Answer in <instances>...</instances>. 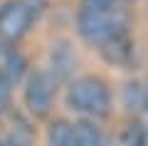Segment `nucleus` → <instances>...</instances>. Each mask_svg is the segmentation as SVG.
<instances>
[{"label": "nucleus", "mask_w": 148, "mask_h": 146, "mask_svg": "<svg viewBox=\"0 0 148 146\" xmlns=\"http://www.w3.org/2000/svg\"><path fill=\"white\" fill-rule=\"evenodd\" d=\"M77 27H79V35L89 45L101 47L111 37L126 32V17L121 12H116L114 8H109V10H89V8H82L79 17H77Z\"/></svg>", "instance_id": "nucleus-1"}, {"label": "nucleus", "mask_w": 148, "mask_h": 146, "mask_svg": "<svg viewBox=\"0 0 148 146\" xmlns=\"http://www.w3.org/2000/svg\"><path fill=\"white\" fill-rule=\"evenodd\" d=\"M67 102L72 109L82 111V114L104 116V114H109L111 97H109V89H106V84L101 79L82 77L77 82H72V87L67 92Z\"/></svg>", "instance_id": "nucleus-2"}, {"label": "nucleus", "mask_w": 148, "mask_h": 146, "mask_svg": "<svg viewBox=\"0 0 148 146\" xmlns=\"http://www.w3.org/2000/svg\"><path fill=\"white\" fill-rule=\"evenodd\" d=\"M32 17V8L22 0H10L0 8V40L8 42V45H15L22 35L27 32Z\"/></svg>", "instance_id": "nucleus-3"}, {"label": "nucleus", "mask_w": 148, "mask_h": 146, "mask_svg": "<svg viewBox=\"0 0 148 146\" xmlns=\"http://www.w3.org/2000/svg\"><path fill=\"white\" fill-rule=\"evenodd\" d=\"M54 99V79L47 72H32L25 87V104L35 116H47Z\"/></svg>", "instance_id": "nucleus-4"}, {"label": "nucleus", "mask_w": 148, "mask_h": 146, "mask_svg": "<svg viewBox=\"0 0 148 146\" xmlns=\"http://www.w3.org/2000/svg\"><path fill=\"white\" fill-rule=\"evenodd\" d=\"M101 52H104V57L109 60V62L123 64V62H128V57H131V40H128L126 32H121V35L111 37L106 45H101Z\"/></svg>", "instance_id": "nucleus-5"}, {"label": "nucleus", "mask_w": 148, "mask_h": 146, "mask_svg": "<svg viewBox=\"0 0 148 146\" xmlns=\"http://www.w3.org/2000/svg\"><path fill=\"white\" fill-rule=\"evenodd\" d=\"M49 146H79L77 144V134H74V126L67 121H54L49 126Z\"/></svg>", "instance_id": "nucleus-6"}, {"label": "nucleus", "mask_w": 148, "mask_h": 146, "mask_svg": "<svg viewBox=\"0 0 148 146\" xmlns=\"http://www.w3.org/2000/svg\"><path fill=\"white\" fill-rule=\"evenodd\" d=\"M74 134H77V144L79 146H104L99 129L91 126V124H86V121H82V124L74 126Z\"/></svg>", "instance_id": "nucleus-7"}, {"label": "nucleus", "mask_w": 148, "mask_h": 146, "mask_svg": "<svg viewBox=\"0 0 148 146\" xmlns=\"http://www.w3.org/2000/svg\"><path fill=\"white\" fill-rule=\"evenodd\" d=\"M52 64H54V69L59 72V77H67L69 72H72V67H74V57H72V52H69V47L67 45H59V47H54V52H52Z\"/></svg>", "instance_id": "nucleus-8"}, {"label": "nucleus", "mask_w": 148, "mask_h": 146, "mask_svg": "<svg viewBox=\"0 0 148 146\" xmlns=\"http://www.w3.org/2000/svg\"><path fill=\"white\" fill-rule=\"evenodd\" d=\"M22 72H25V60L17 52H10L8 55V72H3V74H5V77L10 79V84H12V82H17V79L22 77Z\"/></svg>", "instance_id": "nucleus-9"}, {"label": "nucleus", "mask_w": 148, "mask_h": 146, "mask_svg": "<svg viewBox=\"0 0 148 146\" xmlns=\"http://www.w3.org/2000/svg\"><path fill=\"white\" fill-rule=\"evenodd\" d=\"M126 146H146V131L141 129V124H131V129L126 131Z\"/></svg>", "instance_id": "nucleus-10"}, {"label": "nucleus", "mask_w": 148, "mask_h": 146, "mask_svg": "<svg viewBox=\"0 0 148 146\" xmlns=\"http://www.w3.org/2000/svg\"><path fill=\"white\" fill-rule=\"evenodd\" d=\"M8 104H10V79L0 72V114L8 109Z\"/></svg>", "instance_id": "nucleus-11"}, {"label": "nucleus", "mask_w": 148, "mask_h": 146, "mask_svg": "<svg viewBox=\"0 0 148 146\" xmlns=\"http://www.w3.org/2000/svg\"><path fill=\"white\" fill-rule=\"evenodd\" d=\"M84 3V8H89V10H109L111 5H114V0H82Z\"/></svg>", "instance_id": "nucleus-12"}, {"label": "nucleus", "mask_w": 148, "mask_h": 146, "mask_svg": "<svg viewBox=\"0 0 148 146\" xmlns=\"http://www.w3.org/2000/svg\"><path fill=\"white\" fill-rule=\"evenodd\" d=\"M8 146H27V141H22L20 136H10V141H8Z\"/></svg>", "instance_id": "nucleus-13"}, {"label": "nucleus", "mask_w": 148, "mask_h": 146, "mask_svg": "<svg viewBox=\"0 0 148 146\" xmlns=\"http://www.w3.org/2000/svg\"><path fill=\"white\" fill-rule=\"evenodd\" d=\"M143 102H146V109H148V89H146V97H143Z\"/></svg>", "instance_id": "nucleus-14"}]
</instances>
